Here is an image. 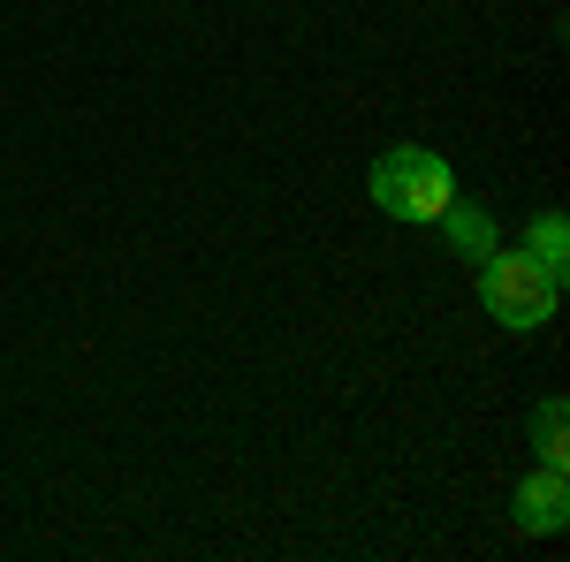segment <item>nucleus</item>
I'll use <instances>...</instances> for the list:
<instances>
[{
	"mask_svg": "<svg viewBox=\"0 0 570 562\" xmlns=\"http://www.w3.org/2000/svg\"><path fill=\"white\" fill-rule=\"evenodd\" d=\"M373 206L389 220H411V228H434L449 206H456V175L434 145H389L373 160Z\"/></svg>",
	"mask_w": 570,
	"mask_h": 562,
	"instance_id": "obj_1",
	"label": "nucleus"
},
{
	"mask_svg": "<svg viewBox=\"0 0 570 562\" xmlns=\"http://www.w3.org/2000/svg\"><path fill=\"white\" fill-rule=\"evenodd\" d=\"M480 297H487V312H494V327L532 335V327H548V312H556V297H563V282L518 244V252H487V259H480Z\"/></svg>",
	"mask_w": 570,
	"mask_h": 562,
	"instance_id": "obj_2",
	"label": "nucleus"
},
{
	"mask_svg": "<svg viewBox=\"0 0 570 562\" xmlns=\"http://www.w3.org/2000/svg\"><path fill=\"white\" fill-rule=\"evenodd\" d=\"M510 517H518V532H563V517H570V486H563V472H556V464H540V472L518 486Z\"/></svg>",
	"mask_w": 570,
	"mask_h": 562,
	"instance_id": "obj_3",
	"label": "nucleus"
},
{
	"mask_svg": "<svg viewBox=\"0 0 570 562\" xmlns=\"http://www.w3.org/2000/svg\"><path fill=\"white\" fill-rule=\"evenodd\" d=\"M434 228L449 236V244H456V259H464V266H480L487 252H494V220H487L480 206H464V198H456V206H449Z\"/></svg>",
	"mask_w": 570,
	"mask_h": 562,
	"instance_id": "obj_4",
	"label": "nucleus"
},
{
	"mask_svg": "<svg viewBox=\"0 0 570 562\" xmlns=\"http://www.w3.org/2000/svg\"><path fill=\"white\" fill-rule=\"evenodd\" d=\"M525 252L563 282V274H570V228H563V214H540V220H532V228H525Z\"/></svg>",
	"mask_w": 570,
	"mask_h": 562,
	"instance_id": "obj_5",
	"label": "nucleus"
},
{
	"mask_svg": "<svg viewBox=\"0 0 570 562\" xmlns=\"http://www.w3.org/2000/svg\"><path fill=\"white\" fill-rule=\"evenodd\" d=\"M570 418H563V395H548V403H540V411H532V441H540V464H556V472H563L570 464Z\"/></svg>",
	"mask_w": 570,
	"mask_h": 562,
	"instance_id": "obj_6",
	"label": "nucleus"
}]
</instances>
